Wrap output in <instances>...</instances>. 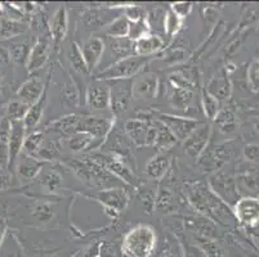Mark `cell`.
I'll return each instance as SVG.
<instances>
[{
  "instance_id": "obj_1",
  "label": "cell",
  "mask_w": 259,
  "mask_h": 257,
  "mask_svg": "<svg viewBox=\"0 0 259 257\" xmlns=\"http://www.w3.org/2000/svg\"><path fill=\"white\" fill-rule=\"evenodd\" d=\"M183 192L192 209L199 212V215L205 216L213 223L230 226L232 221L236 220L232 209L217 197L206 183H188L185 185Z\"/></svg>"
},
{
  "instance_id": "obj_2",
  "label": "cell",
  "mask_w": 259,
  "mask_h": 257,
  "mask_svg": "<svg viewBox=\"0 0 259 257\" xmlns=\"http://www.w3.org/2000/svg\"><path fill=\"white\" fill-rule=\"evenodd\" d=\"M157 235L148 224H138L125 234L121 243L124 257H150L156 249Z\"/></svg>"
},
{
  "instance_id": "obj_3",
  "label": "cell",
  "mask_w": 259,
  "mask_h": 257,
  "mask_svg": "<svg viewBox=\"0 0 259 257\" xmlns=\"http://www.w3.org/2000/svg\"><path fill=\"white\" fill-rule=\"evenodd\" d=\"M148 61H150V57H126L124 60L101 70L96 75V80L97 81H114V80L126 79L133 80L134 77H137L145 70Z\"/></svg>"
},
{
  "instance_id": "obj_4",
  "label": "cell",
  "mask_w": 259,
  "mask_h": 257,
  "mask_svg": "<svg viewBox=\"0 0 259 257\" xmlns=\"http://www.w3.org/2000/svg\"><path fill=\"white\" fill-rule=\"evenodd\" d=\"M124 133L128 136L131 143L136 147H154L155 134L156 129L152 122V117L150 119H131L125 122Z\"/></svg>"
},
{
  "instance_id": "obj_5",
  "label": "cell",
  "mask_w": 259,
  "mask_h": 257,
  "mask_svg": "<svg viewBox=\"0 0 259 257\" xmlns=\"http://www.w3.org/2000/svg\"><path fill=\"white\" fill-rule=\"evenodd\" d=\"M232 156V148L230 144L208 145L205 150L196 160L197 167L202 173L214 174L222 170Z\"/></svg>"
},
{
  "instance_id": "obj_6",
  "label": "cell",
  "mask_w": 259,
  "mask_h": 257,
  "mask_svg": "<svg viewBox=\"0 0 259 257\" xmlns=\"http://www.w3.org/2000/svg\"><path fill=\"white\" fill-rule=\"evenodd\" d=\"M208 187L217 197L222 199L231 209L240 199V194L236 187V179L222 170L218 173L211 174L208 181Z\"/></svg>"
},
{
  "instance_id": "obj_7",
  "label": "cell",
  "mask_w": 259,
  "mask_h": 257,
  "mask_svg": "<svg viewBox=\"0 0 259 257\" xmlns=\"http://www.w3.org/2000/svg\"><path fill=\"white\" fill-rule=\"evenodd\" d=\"M89 157L122 183L129 184V185L137 184V178H136L133 169L125 161L117 159L115 156L108 155V153H98V155H92Z\"/></svg>"
},
{
  "instance_id": "obj_8",
  "label": "cell",
  "mask_w": 259,
  "mask_h": 257,
  "mask_svg": "<svg viewBox=\"0 0 259 257\" xmlns=\"http://www.w3.org/2000/svg\"><path fill=\"white\" fill-rule=\"evenodd\" d=\"M110 86V110L115 116L124 113L133 100V80L108 81Z\"/></svg>"
},
{
  "instance_id": "obj_9",
  "label": "cell",
  "mask_w": 259,
  "mask_h": 257,
  "mask_svg": "<svg viewBox=\"0 0 259 257\" xmlns=\"http://www.w3.org/2000/svg\"><path fill=\"white\" fill-rule=\"evenodd\" d=\"M115 126V120L101 116H81L79 133L89 134L94 139V148L107 139Z\"/></svg>"
},
{
  "instance_id": "obj_10",
  "label": "cell",
  "mask_w": 259,
  "mask_h": 257,
  "mask_svg": "<svg viewBox=\"0 0 259 257\" xmlns=\"http://www.w3.org/2000/svg\"><path fill=\"white\" fill-rule=\"evenodd\" d=\"M156 119L164 122L170 129V131L178 141H185L188 138V135L201 124L196 119L177 116V115H171V113H159Z\"/></svg>"
},
{
  "instance_id": "obj_11",
  "label": "cell",
  "mask_w": 259,
  "mask_h": 257,
  "mask_svg": "<svg viewBox=\"0 0 259 257\" xmlns=\"http://www.w3.org/2000/svg\"><path fill=\"white\" fill-rule=\"evenodd\" d=\"M211 136V129L208 124H200L188 138L183 141L185 153L192 160H197L208 147Z\"/></svg>"
},
{
  "instance_id": "obj_12",
  "label": "cell",
  "mask_w": 259,
  "mask_h": 257,
  "mask_svg": "<svg viewBox=\"0 0 259 257\" xmlns=\"http://www.w3.org/2000/svg\"><path fill=\"white\" fill-rule=\"evenodd\" d=\"M234 216L245 226H254L259 223V198L241 197L232 207Z\"/></svg>"
},
{
  "instance_id": "obj_13",
  "label": "cell",
  "mask_w": 259,
  "mask_h": 257,
  "mask_svg": "<svg viewBox=\"0 0 259 257\" xmlns=\"http://www.w3.org/2000/svg\"><path fill=\"white\" fill-rule=\"evenodd\" d=\"M106 50V42L100 36H91L80 45V52L84 58L89 72L97 70L103 60V54Z\"/></svg>"
},
{
  "instance_id": "obj_14",
  "label": "cell",
  "mask_w": 259,
  "mask_h": 257,
  "mask_svg": "<svg viewBox=\"0 0 259 257\" xmlns=\"http://www.w3.org/2000/svg\"><path fill=\"white\" fill-rule=\"evenodd\" d=\"M43 169L44 162L39 161V160L35 159V157H31V156L25 155L22 152L18 156L15 167H13L16 176H17L21 184L31 183L32 180L39 178L40 173L43 171Z\"/></svg>"
},
{
  "instance_id": "obj_15",
  "label": "cell",
  "mask_w": 259,
  "mask_h": 257,
  "mask_svg": "<svg viewBox=\"0 0 259 257\" xmlns=\"http://www.w3.org/2000/svg\"><path fill=\"white\" fill-rule=\"evenodd\" d=\"M94 199H97L101 204H103L108 211L121 212L128 207L129 204V194L124 188H108V189L100 190L94 195Z\"/></svg>"
},
{
  "instance_id": "obj_16",
  "label": "cell",
  "mask_w": 259,
  "mask_h": 257,
  "mask_svg": "<svg viewBox=\"0 0 259 257\" xmlns=\"http://www.w3.org/2000/svg\"><path fill=\"white\" fill-rule=\"evenodd\" d=\"M52 40L49 37L43 36L35 41L34 45L31 46V50L29 54V60L26 63V68L30 74H35L36 71L41 70L46 66V63L49 60L51 54Z\"/></svg>"
},
{
  "instance_id": "obj_17",
  "label": "cell",
  "mask_w": 259,
  "mask_h": 257,
  "mask_svg": "<svg viewBox=\"0 0 259 257\" xmlns=\"http://www.w3.org/2000/svg\"><path fill=\"white\" fill-rule=\"evenodd\" d=\"M69 32V14L63 6L58 7V9L52 16L49 22V34H51L52 45L56 50H58L61 42L65 40L66 35Z\"/></svg>"
},
{
  "instance_id": "obj_18",
  "label": "cell",
  "mask_w": 259,
  "mask_h": 257,
  "mask_svg": "<svg viewBox=\"0 0 259 257\" xmlns=\"http://www.w3.org/2000/svg\"><path fill=\"white\" fill-rule=\"evenodd\" d=\"M160 88L159 79L155 74L138 75L137 79L133 80V99H142V100H151L156 96Z\"/></svg>"
},
{
  "instance_id": "obj_19",
  "label": "cell",
  "mask_w": 259,
  "mask_h": 257,
  "mask_svg": "<svg viewBox=\"0 0 259 257\" xmlns=\"http://www.w3.org/2000/svg\"><path fill=\"white\" fill-rule=\"evenodd\" d=\"M11 122V121H9ZM26 129L23 121H13L11 122V130H9V166L8 170L12 171L15 167L16 161H17L18 156L21 155L23 148L26 138Z\"/></svg>"
},
{
  "instance_id": "obj_20",
  "label": "cell",
  "mask_w": 259,
  "mask_h": 257,
  "mask_svg": "<svg viewBox=\"0 0 259 257\" xmlns=\"http://www.w3.org/2000/svg\"><path fill=\"white\" fill-rule=\"evenodd\" d=\"M85 105L92 111H103L110 108V86L108 84L89 85L85 93Z\"/></svg>"
},
{
  "instance_id": "obj_21",
  "label": "cell",
  "mask_w": 259,
  "mask_h": 257,
  "mask_svg": "<svg viewBox=\"0 0 259 257\" xmlns=\"http://www.w3.org/2000/svg\"><path fill=\"white\" fill-rule=\"evenodd\" d=\"M52 71H53V68H52V70L49 71L48 76H47L46 89H44L43 95L40 96V99H39V100H37L36 103H34V105H32V106H30L29 111H27L25 119H23V125H25L26 134H30V133H32V131H35L36 126L40 124V121H41V117H43L44 110H46L47 93H48L49 82H51Z\"/></svg>"
},
{
  "instance_id": "obj_22",
  "label": "cell",
  "mask_w": 259,
  "mask_h": 257,
  "mask_svg": "<svg viewBox=\"0 0 259 257\" xmlns=\"http://www.w3.org/2000/svg\"><path fill=\"white\" fill-rule=\"evenodd\" d=\"M183 224H185L186 229L190 232L196 233V237H204L210 238V239H215L218 235V230H217L215 224L208 218L201 215H194V216H186L183 219Z\"/></svg>"
},
{
  "instance_id": "obj_23",
  "label": "cell",
  "mask_w": 259,
  "mask_h": 257,
  "mask_svg": "<svg viewBox=\"0 0 259 257\" xmlns=\"http://www.w3.org/2000/svg\"><path fill=\"white\" fill-rule=\"evenodd\" d=\"M44 89H46V84L43 80L39 79V76H31L20 86L17 91V99L22 100L26 105L32 106L43 95Z\"/></svg>"
},
{
  "instance_id": "obj_24",
  "label": "cell",
  "mask_w": 259,
  "mask_h": 257,
  "mask_svg": "<svg viewBox=\"0 0 259 257\" xmlns=\"http://www.w3.org/2000/svg\"><path fill=\"white\" fill-rule=\"evenodd\" d=\"M205 90L208 91L210 95H213L217 100H226L230 98L231 90V81L228 79V75L225 70H221L220 72H217L210 80H209L208 85H206Z\"/></svg>"
},
{
  "instance_id": "obj_25",
  "label": "cell",
  "mask_w": 259,
  "mask_h": 257,
  "mask_svg": "<svg viewBox=\"0 0 259 257\" xmlns=\"http://www.w3.org/2000/svg\"><path fill=\"white\" fill-rule=\"evenodd\" d=\"M152 122H154V126L156 129V134H155V141L154 147L155 149L159 153H166L170 149H173L176 147V144L178 143L176 136L173 135V133L170 131L168 126H166L164 122L160 121L156 117H152Z\"/></svg>"
},
{
  "instance_id": "obj_26",
  "label": "cell",
  "mask_w": 259,
  "mask_h": 257,
  "mask_svg": "<svg viewBox=\"0 0 259 257\" xmlns=\"http://www.w3.org/2000/svg\"><path fill=\"white\" fill-rule=\"evenodd\" d=\"M165 46V41L160 35L148 34L142 39L134 41V53L140 57H151L159 53Z\"/></svg>"
},
{
  "instance_id": "obj_27",
  "label": "cell",
  "mask_w": 259,
  "mask_h": 257,
  "mask_svg": "<svg viewBox=\"0 0 259 257\" xmlns=\"http://www.w3.org/2000/svg\"><path fill=\"white\" fill-rule=\"evenodd\" d=\"M171 166V157L168 153H159L154 156L146 165V175L152 180H161L168 174Z\"/></svg>"
},
{
  "instance_id": "obj_28",
  "label": "cell",
  "mask_w": 259,
  "mask_h": 257,
  "mask_svg": "<svg viewBox=\"0 0 259 257\" xmlns=\"http://www.w3.org/2000/svg\"><path fill=\"white\" fill-rule=\"evenodd\" d=\"M236 187L242 197H256L259 194V174L245 170L236 178Z\"/></svg>"
},
{
  "instance_id": "obj_29",
  "label": "cell",
  "mask_w": 259,
  "mask_h": 257,
  "mask_svg": "<svg viewBox=\"0 0 259 257\" xmlns=\"http://www.w3.org/2000/svg\"><path fill=\"white\" fill-rule=\"evenodd\" d=\"M80 120H81L80 115H75V113H72V115H66V116L60 117V119L52 121L49 124L48 129L54 131V133H58L61 135H65L69 138V136L79 133Z\"/></svg>"
},
{
  "instance_id": "obj_30",
  "label": "cell",
  "mask_w": 259,
  "mask_h": 257,
  "mask_svg": "<svg viewBox=\"0 0 259 257\" xmlns=\"http://www.w3.org/2000/svg\"><path fill=\"white\" fill-rule=\"evenodd\" d=\"M112 16V8H92L87 9L83 14H81V21H83L84 26L88 28H96L101 27V26H107L115 18L110 17Z\"/></svg>"
},
{
  "instance_id": "obj_31",
  "label": "cell",
  "mask_w": 259,
  "mask_h": 257,
  "mask_svg": "<svg viewBox=\"0 0 259 257\" xmlns=\"http://www.w3.org/2000/svg\"><path fill=\"white\" fill-rule=\"evenodd\" d=\"M169 82L171 88L194 91L196 88V72L191 67H187L186 70H176L169 75Z\"/></svg>"
},
{
  "instance_id": "obj_32",
  "label": "cell",
  "mask_w": 259,
  "mask_h": 257,
  "mask_svg": "<svg viewBox=\"0 0 259 257\" xmlns=\"http://www.w3.org/2000/svg\"><path fill=\"white\" fill-rule=\"evenodd\" d=\"M108 46H110V56L112 58L111 65L124 60L126 57L136 56V53H134V41H132L128 37H124V39H110Z\"/></svg>"
},
{
  "instance_id": "obj_33",
  "label": "cell",
  "mask_w": 259,
  "mask_h": 257,
  "mask_svg": "<svg viewBox=\"0 0 259 257\" xmlns=\"http://www.w3.org/2000/svg\"><path fill=\"white\" fill-rule=\"evenodd\" d=\"M27 30H29V25L22 21L8 20V18L0 20V40H8L21 36Z\"/></svg>"
},
{
  "instance_id": "obj_34",
  "label": "cell",
  "mask_w": 259,
  "mask_h": 257,
  "mask_svg": "<svg viewBox=\"0 0 259 257\" xmlns=\"http://www.w3.org/2000/svg\"><path fill=\"white\" fill-rule=\"evenodd\" d=\"M61 103L67 108H75L80 103V91L74 80L67 79L61 86Z\"/></svg>"
},
{
  "instance_id": "obj_35",
  "label": "cell",
  "mask_w": 259,
  "mask_h": 257,
  "mask_svg": "<svg viewBox=\"0 0 259 257\" xmlns=\"http://www.w3.org/2000/svg\"><path fill=\"white\" fill-rule=\"evenodd\" d=\"M61 153H62V145L58 139H49V140L44 139L43 144L40 147L35 159L41 162L56 161V160L61 159Z\"/></svg>"
},
{
  "instance_id": "obj_36",
  "label": "cell",
  "mask_w": 259,
  "mask_h": 257,
  "mask_svg": "<svg viewBox=\"0 0 259 257\" xmlns=\"http://www.w3.org/2000/svg\"><path fill=\"white\" fill-rule=\"evenodd\" d=\"M129 26H131V22L122 14H120L106 26L105 34L110 39H124V37H128Z\"/></svg>"
},
{
  "instance_id": "obj_37",
  "label": "cell",
  "mask_w": 259,
  "mask_h": 257,
  "mask_svg": "<svg viewBox=\"0 0 259 257\" xmlns=\"http://www.w3.org/2000/svg\"><path fill=\"white\" fill-rule=\"evenodd\" d=\"M217 126L220 127V131L223 134H231L236 130L237 119L236 115L230 108H221L218 115L214 119Z\"/></svg>"
},
{
  "instance_id": "obj_38",
  "label": "cell",
  "mask_w": 259,
  "mask_h": 257,
  "mask_svg": "<svg viewBox=\"0 0 259 257\" xmlns=\"http://www.w3.org/2000/svg\"><path fill=\"white\" fill-rule=\"evenodd\" d=\"M9 130L11 122L4 117L0 122V169H8L9 166Z\"/></svg>"
},
{
  "instance_id": "obj_39",
  "label": "cell",
  "mask_w": 259,
  "mask_h": 257,
  "mask_svg": "<svg viewBox=\"0 0 259 257\" xmlns=\"http://www.w3.org/2000/svg\"><path fill=\"white\" fill-rule=\"evenodd\" d=\"M39 183L40 185L47 190V192H57L61 187H62L63 179L62 175L58 173L57 170L48 169L44 170L39 175Z\"/></svg>"
},
{
  "instance_id": "obj_40",
  "label": "cell",
  "mask_w": 259,
  "mask_h": 257,
  "mask_svg": "<svg viewBox=\"0 0 259 257\" xmlns=\"http://www.w3.org/2000/svg\"><path fill=\"white\" fill-rule=\"evenodd\" d=\"M192 96H194V91L171 88L170 94H169V102L174 110L187 111L192 102Z\"/></svg>"
},
{
  "instance_id": "obj_41",
  "label": "cell",
  "mask_w": 259,
  "mask_h": 257,
  "mask_svg": "<svg viewBox=\"0 0 259 257\" xmlns=\"http://www.w3.org/2000/svg\"><path fill=\"white\" fill-rule=\"evenodd\" d=\"M67 58H69L70 66H71V68L75 72H77L81 76H88V75H91L85 62H84L81 52H80V45H77L76 42H72L71 45H70Z\"/></svg>"
},
{
  "instance_id": "obj_42",
  "label": "cell",
  "mask_w": 259,
  "mask_h": 257,
  "mask_svg": "<svg viewBox=\"0 0 259 257\" xmlns=\"http://www.w3.org/2000/svg\"><path fill=\"white\" fill-rule=\"evenodd\" d=\"M66 143H67L69 149L75 153L94 148V139L89 134L85 133H76L74 135L69 136Z\"/></svg>"
},
{
  "instance_id": "obj_43",
  "label": "cell",
  "mask_w": 259,
  "mask_h": 257,
  "mask_svg": "<svg viewBox=\"0 0 259 257\" xmlns=\"http://www.w3.org/2000/svg\"><path fill=\"white\" fill-rule=\"evenodd\" d=\"M9 56H11V61L16 62L17 65L26 66L27 60H29V54L31 50V45L29 41L22 42H13L8 48Z\"/></svg>"
},
{
  "instance_id": "obj_44",
  "label": "cell",
  "mask_w": 259,
  "mask_h": 257,
  "mask_svg": "<svg viewBox=\"0 0 259 257\" xmlns=\"http://www.w3.org/2000/svg\"><path fill=\"white\" fill-rule=\"evenodd\" d=\"M31 214L40 223H49L56 214V207L51 202L37 201L32 206Z\"/></svg>"
},
{
  "instance_id": "obj_45",
  "label": "cell",
  "mask_w": 259,
  "mask_h": 257,
  "mask_svg": "<svg viewBox=\"0 0 259 257\" xmlns=\"http://www.w3.org/2000/svg\"><path fill=\"white\" fill-rule=\"evenodd\" d=\"M44 141V134L41 131H32V133L27 134L25 138V143H23L22 153L31 157H36L37 152H39L40 147Z\"/></svg>"
},
{
  "instance_id": "obj_46",
  "label": "cell",
  "mask_w": 259,
  "mask_h": 257,
  "mask_svg": "<svg viewBox=\"0 0 259 257\" xmlns=\"http://www.w3.org/2000/svg\"><path fill=\"white\" fill-rule=\"evenodd\" d=\"M183 20H181L177 14H174L170 9L165 12V17H164V23H162V30L169 37H176L180 34L181 28H182Z\"/></svg>"
},
{
  "instance_id": "obj_47",
  "label": "cell",
  "mask_w": 259,
  "mask_h": 257,
  "mask_svg": "<svg viewBox=\"0 0 259 257\" xmlns=\"http://www.w3.org/2000/svg\"><path fill=\"white\" fill-rule=\"evenodd\" d=\"M30 106L23 103L20 99H16V100H12L8 105L6 111V119H8L9 121H23L26 113L29 111Z\"/></svg>"
},
{
  "instance_id": "obj_48",
  "label": "cell",
  "mask_w": 259,
  "mask_h": 257,
  "mask_svg": "<svg viewBox=\"0 0 259 257\" xmlns=\"http://www.w3.org/2000/svg\"><path fill=\"white\" fill-rule=\"evenodd\" d=\"M201 107L202 111H204V115L208 117L209 120L215 119V116L218 115L221 110V102L217 100L213 95L208 93V91L204 89L201 93Z\"/></svg>"
},
{
  "instance_id": "obj_49",
  "label": "cell",
  "mask_w": 259,
  "mask_h": 257,
  "mask_svg": "<svg viewBox=\"0 0 259 257\" xmlns=\"http://www.w3.org/2000/svg\"><path fill=\"white\" fill-rule=\"evenodd\" d=\"M196 240H197L196 246L206 254V257H225V252H223L222 247L217 243L215 239H210V238H204V237H196Z\"/></svg>"
},
{
  "instance_id": "obj_50",
  "label": "cell",
  "mask_w": 259,
  "mask_h": 257,
  "mask_svg": "<svg viewBox=\"0 0 259 257\" xmlns=\"http://www.w3.org/2000/svg\"><path fill=\"white\" fill-rule=\"evenodd\" d=\"M148 34H151V27H150L146 18L136 21V22H131L128 39H131L132 41H137V40L142 39V37H145Z\"/></svg>"
},
{
  "instance_id": "obj_51",
  "label": "cell",
  "mask_w": 259,
  "mask_h": 257,
  "mask_svg": "<svg viewBox=\"0 0 259 257\" xmlns=\"http://www.w3.org/2000/svg\"><path fill=\"white\" fill-rule=\"evenodd\" d=\"M155 209L161 212H169L174 209V195L166 188H161L156 194Z\"/></svg>"
},
{
  "instance_id": "obj_52",
  "label": "cell",
  "mask_w": 259,
  "mask_h": 257,
  "mask_svg": "<svg viewBox=\"0 0 259 257\" xmlns=\"http://www.w3.org/2000/svg\"><path fill=\"white\" fill-rule=\"evenodd\" d=\"M122 16L129 21V22H136V21H140L146 18L147 16V12L143 7L138 6V4H126L124 8H122Z\"/></svg>"
},
{
  "instance_id": "obj_53",
  "label": "cell",
  "mask_w": 259,
  "mask_h": 257,
  "mask_svg": "<svg viewBox=\"0 0 259 257\" xmlns=\"http://www.w3.org/2000/svg\"><path fill=\"white\" fill-rule=\"evenodd\" d=\"M187 56L188 53L186 52V49H183L182 46H176V48L169 49L168 52H165L161 60L164 62L169 63V65H178V63L185 62L187 60Z\"/></svg>"
},
{
  "instance_id": "obj_54",
  "label": "cell",
  "mask_w": 259,
  "mask_h": 257,
  "mask_svg": "<svg viewBox=\"0 0 259 257\" xmlns=\"http://www.w3.org/2000/svg\"><path fill=\"white\" fill-rule=\"evenodd\" d=\"M161 257H185L180 242L166 238L161 249Z\"/></svg>"
},
{
  "instance_id": "obj_55",
  "label": "cell",
  "mask_w": 259,
  "mask_h": 257,
  "mask_svg": "<svg viewBox=\"0 0 259 257\" xmlns=\"http://www.w3.org/2000/svg\"><path fill=\"white\" fill-rule=\"evenodd\" d=\"M169 9L174 14H177L181 20H185L186 17L190 16L192 9H194V4L191 3V2H177V3H171Z\"/></svg>"
},
{
  "instance_id": "obj_56",
  "label": "cell",
  "mask_w": 259,
  "mask_h": 257,
  "mask_svg": "<svg viewBox=\"0 0 259 257\" xmlns=\"http://www.w3.org/2000/svg\"><path fill=\"white\" fill-rule=\"evenodd\" d=\"M248 80L253 90H259V61H254L248 68Z\"/></svg>"
},
{
  "instance_id": "obj_57",
  "label": "cell",
  "mask_w": 259,
  "mask_h": 257,
  "mask_svg": "<svg viewBox=\"0 0 259 257\" xmlns=\"http://www.w3.org/2000/svg\"><path fill=\"white\" fill-rule=\"evenodd\" d=\"M13 183H15L13 173L8 169H0V190L9 189L13 187Z\"/></svg>"
},
{
  "instance_id": "obj_58",
  "label": "cell",
  "mask_w": 259,
  "mask_h": 257,
  "mask_svg": "<svg viewBox=\"0 0 259 257\" xmlns=\"http://www.w3.org/2000/svg\"><path fill=\"white\" fill-rule=\"evenodd\" d=\"M181 246H182L183 256L185 257H206V254L201 251L197 246H191V244H183L182 242H180Z\"/></svg>"
},
{
  "instance_id": "obj_59",
  "label": "cell",
  "mask_w": 259,
  "mask_h": 257,
  "mask_svg": "<svg viewBox=\"0 0 259 257\" xmlns=\"http://www.w3.org/2000/svg\"><path fill=\"white\" fill-rule=\"evenodd\" d=\"M244 155L246 157V161L249 162H258L259 161V145L250 144L245 147Z\"/></svg>"
},
{
  "instance_id": "obj_60",
  "label": "cell",
  "mask_w": 259,
  "mask_h": 257,
  "mask_svg": "<svg viewBox=\"0 0 259 257\" xmlns=\"http://www.w3.org/2000/svg\"><path fill=\"white\" fill-rule=\"evenodd\" d=\"M11 62V56L7 46L0 45V66H7Z\"/></svg>"
},
{
  "instance_id": "obj_61",
  "label": "cell",
  "mask_w": 259,
  "mask_h": 257,
  "mask_svg": "<svg viewBox=\"0 0 259 257\" xmlns=\"http://www.w3.org/2000/svg\"><path fill=\"white\" fill-rule=\"evenodd\" d=\"M3 257H25V254H23V252L21 251V247L18 246L17 240H16L15 248L12 249V252L11 251H4Z\"/></svg>"
},
{
  "instance_id": "obj_62",
  "label": "cell",
  "mask_w": 259,
  "mask_h": 257,
  "mask_svg": "<svg viewBox=\"0 0 259 257\" xmlns=\"http://www.w3.org/2000/svg\"><path fill=\"white\" fill-rule=\"evenodd\" d=\"M4 17V8H3V3H0V20Z\"/></svg>"
},
{
  "instance_id": "obj_63",
  "label": "cell",
  "mask_w": 259,
  "mask_h": 257,
  "mask_svg": "<svg viewBox=\"0 0 259 257\" xmlns=\"http://www.w3.org/2000/svg\"><path fill=\"white\" fill-rule=\"evenodd\" d=\"M0 85H2V76H0Z\"/></svg>"
},
{
  "instance_id": "obj_64",
  "label": "cell",
  "mask_w": 259,
  "mask_h": 257,
  "mask_svg": "<svg viewBox=\"0 0 259 257\" xmlns=\"http://www.w3.org/2000/svg\"><path fill=\"white\" fill-rule=\"evenodd\" d=\"M0 244H2V242H0Z\"/></svg>"
}]
</instances>
